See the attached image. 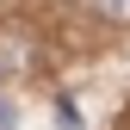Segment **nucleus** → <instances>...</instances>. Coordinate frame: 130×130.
Returning a JSON list of instances; mask_svg holds the SVG:
<instances>
[{
  "instance_id": "f257e3e1",
  "label": "nucleus",
  "mask_w": 130,
  "mask_h": 130,
  "mask_svg": "<svg viewBox=\"0 0 130 130\" xmlns=\"http://www.w3.org/2000/svg\"><path fill=\"white\" fill-rule=\"evenodd\" d=\"M93 12L105 25H130V0H93Z\"/></svg>"
},
{
  "instance_id": "f03ea898",
  "label": "nucleus",
  "mask_w": 130,
  "mask_h": 130,
  "mask_svg": "<svg viewBox=\"0 0 130 130\" xmlns=\"http://www.w3.org/2000/svg\"><path fill=\"white\" fill-rule=\"evenodd\" d=\"M0 130H19V118H12V105L0 99Z\"/></svg>"
}]
</instances>
